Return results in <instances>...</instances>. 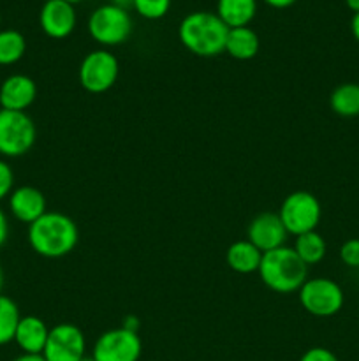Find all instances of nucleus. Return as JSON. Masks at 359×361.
<instances>
[{
  "instance_id": "32",
  "label": "nucleus",
  "mask_w": 359,
  "mask_h": 361,
  "mask_svg": "<svg viewBox=\"0 0 359 361\" xmlns=\"http://www.w3.org/2000/svg\"><path fill=\"white\" fill-rule=\"evenodd\" d=\"M345 4H347V7L354 14L359 13V0H345Z\"/></svg>"
},
{
  "instance_id": "20",
  "label": "nucleus",
  "mask_w": 359,
  "mask_h": 361,
  "mask_svg": "<svg viewBox=\"0 0 359 361\" xmlns=\"http://www.w3.org/2000/svg\"><path fill=\"white\" fill-rule=\"evenodd\" d=\"M292 249H294V252L298 254L299 259H301L306 267L320 263V261L326 257L327 252L326 240H324L322 235H319L317 231H310L305 233V235L296 236V242Z\"/></svg>"
},
{
  "instance_id": "25",
  "label": "nucleus",
  "mask_w": 359,
  "mask_h": 361,
  "mask_svg": "<svg viewBox=\"0 0 359 361\" xmlns=\"http://www.w3.org/2000/svg\"><path fill=\"white\" fill-rule=\"evenodd\" d=\"M14 190V171L6 159H0V201L11 196Z\"/></svg>"
},
{
  "instance_id": "1",
  "label": "nucleus",
  "mask_w": 359,
  "mask_h": 361,
  "mask_svg": "<svg viewBox=\"0 0 359 361\" xmlns=\"http://www.w3.org/2000/svg\"><path fill=\"white\" fill-rule=\"evenodd\" d=\"M28 245L37 256L60 259L76 249L80 242L77 224L62 212H46L28 226Z\"/></svg>"
},
{
  "instance_id": "26",
  "label": "nucleus",
  "mask_w": 359,
  "mask_h": 361,
  "mask_svg": "<svg viewBox=\"0 0 359 361\" xmlns=\"http://www.w3.org/2000/svg\"><path fill=\"white\" fill-rule=\"evenodd\" d=\"M299 361H340L333 351L326 348H312L303 353Z\"/></svg>"
},
{
  "instance_id": "22",
  "label": "nucleus",
  "mask_w": 359,
  "mask_h": 361,
  "mask_svg": "<svg viewBox=\"0 0 359 361\" xmlns=\"http://www.w3.org/2000/svg\"><path fill=\"white\" fill-rule=\"evenodd\" d=\"M21 319L20 307L9 296L0 295V345L14 342L18 323Z\"/></svg>"
},
{
  "instance_id": "17",
  "label": "nucleus",
  "mask_w": 359,
  "mask_h": 361,
  "mask_svg": "<svg viewBox=\"0 0 359 361\" xmlns=\"http://www.w3.org/2000/svg\"><path fill=\"white\" fill-rule=\"evenodd\" d=\"M260 41L256 30L250 27L229 28L227 39H225V53L236 60H250L259 53Z\"/></svg>"
},
{
  "instance_id": "3",
  "label": "nucleus",
  "mask_w": 359,
  "mask_h": 361,
  "mask_svg": "<svg viewBox=\"0 0 359 361\" xmlns=\"http://www.w3.org/2000/svg\"><path fill=\"white\" fill-rule=\"evenodd\" d=\"M257 274L263 284L278 295L299 291L308 281V267L299 259L294 249L287 245L264 252Z\"/></svg>"
},
{
  "instance_id": "11",
  "label": "nucleus",
  "mask_w": 359,
  "mask_h": 361,
  "mask_svg": "<svg viewBox=\"0 0 359 361\" xmlns=\"http://www.w3.org/2000/svg\"><path fill=\"white\" fill-rule=\"evenodd\" d=\"M287 229L284 222L275 212H264L252 219L246 229V240L257 247L260 252H270V250L284 247L287 242Z\"/></svg>"
},
{
  "instance_id": "37",
  "label": "nucleus",
  "mask_w": 359,
  "mask_h": 361,
  "mask_svg": "<svg viewBox=\"0 0 359 361\" xmlns=\"http://www.w3.org/2000/svg\"><path fill=\"white\" fill-rule=\"evenodd\" d=\"M0 23H2V16H0Z\"/></svg>"
},
{
  "instance_id": "4",
  "label": "nucleus",
  "mask_w": 359,
  "mask_h": 361,
  "mask_svg": "<svg viewBox=\"0 0 359 361\" xmlns=\"http://www.w3.org/2000/svg\"><path fill=\"white\" fill-rule=\"evenodd\" d=\"M37 140V127L27 111L0 108V155L6 159L28 154Z\"/></svg>"
},
{
  "instance_id": "23",
  "label": "nucleus",
  "mask_w": 359,
  "mask_h": 361,
  "mask_svg": "<svg viewBox=\"0 0 359 361\" xmlns=\"http://www.w3.org/2000/svg\"><path fill=\"white\" fill-rule=\"evenodd\" d=\"M132 6L146 20H158L168 14L171 0H134Z\"/></svg>"
},
{
  "instance_id": "9",
  "label": "nucleus",
  "mask_w": 359,
  "mask_h": 361,
  "mask_svg": "<svg viewBox=\"0 0 359 361\" xmlns=\"http://www.w3.org/2000/svg\"><path fill=\"white\" fill-rule=\"evenodd\" d=\"M141 353H143V342L139 334L120 326L104 331L95 341L92 358L95 361H139Z\"/></svg>"
},
{
  "instance_id": "29",
  "label": "nucleus",
  "mask_w": 359,
  "mask_h": 361,
  "mask_svg": "<svg viewBox=\"0 0 359 361\" xmlns=\"http://www.w3.org/2000/svg\"><path fill=\"white\" fill-rule=\"evenodd\" d=\"M264 2L271 7H277V9H285V7L292 6L296 0H264Z\"/></svg>"
},
{
  "instance_id": "7",
  "label": "nucleus",
  "mask_w": 359,
  "mask_h": 361,
  "mask_svg": "<svg viewBox=\"0 0 359 361\" xmlns=\"http://www.w3.org/2000/svg\"><path fill=\"white\" fill-rule=\"evenodd\" d=\"M299 305L315 317L336 316L345 303L344 289L327 277L308 279L298 291Z\"/></svg>"
},
{
  "instance_id": "19",
  "label": "nucleus",
  "mask_w": 359,
  "mask_h": 361,
  "mask_svg": "<svg viewBox=\"0 0 359 361\" xmlns=\"http://www.w3.org/2000/svg\"><path fill=\"white\" fill-rule=\"evenodd\" d=\"M329 106L338 116H359V83H341L331 92Z\"/></svg>"
},
{
  "instance_id": "28",
  "label": "nucleus",
  "mask_w": 359,
  "mask_h": 361,
  "mask_svg": "<svg viewBox=\"0 0 359 361\" xmlns=\"http://www.w3.org/2000/svg\"><path fill=\"white\" fill-rule=\"evenodd\" d=\"M122 328L137 334V331H139V319H137L136 316H125L122 321Z\"/></svg>"
},
{
  "instance_id": "8",
  "label": "nucleus",
  "mask_w": 359,
  "mask_h": 361,
  "mask_svg": "<svg viewBox=\"0 0 359 361\" xmlns=\"http://www.w3.org/2000/svg\"><path fill=\"white\" fill-rule=\"evenodd\" d=\"M120 74L118 59L109 49H94L80 63V83L90 94H104L116 83Z\"/></svg>"
},
{
  "instance_id": "24",
  "label": "nucleus",
  "mask_w": 359,
  "mask_h": 361,
  "mask_svg": "<svg viewBox=\"0 0 359 361\" xmlns=\"http://www.w3.org/2000/svg\"><path fill=\"white\" fill-rule=\"evenodd\" d=\"M340 259L345 267L359 268V238H351L340 247Z\"/></svg>"
},
{
  "instance_id": "33",
  "label": "nucleus",
  "mask_w": 359,
  "mask_h": 361,
  "mask_svg": "<svg viewBox=\"0 0 359 361\" xmlns=\"http://www.w3.org/2000/svg\"><path fill=\"white\" fill-rule=\"evenodd\" d=\"M113 4H115V6L123 7V9H127L129 6H132L134 0H113Z\"/></svg>"
},
{
  "instance_id": "12",
  "label": "nucleus",
  "mask_w": 359,
  "mask_h": 361,
  "mask_svg": "<svg viewBox=\"0 0 359 361\" xmlns=\"http://www.w3.org/2000/svg\"><path fill=\"white\" fill-rule=\"evenodd\" d=\"M39 25L51 39H65L76 27V11L65 0H44L39 11Z\"/></svg>"
},
{
  "instance_id": "36",
  "label": "nucleus",
  "mask_w": 359,
  "mask_h": 361,
  "mask_svg": "<svg viewBox=\"0 0 359 361\" xmlns=\"http://www.w3.org/2000/svg\"><path fill=\"white\" fill-rule=\"evenodd\" d=\"M81 361H95L94 358H92V356H84V358L83 360H81Z\"/></svg>"
},
{
  "instance_id": "16",
  "label": "nucleus",
  "mask_w": 359,
  "mask_h": 361,
  "mask_svg": "<svg viewBox=\"0 0 359 361\" xmlns=\"http://www.w3.org/2000/svg\"><path fill=\"white\" fill-rule=\"evenodd\" d=\"M225 261H227L229 268L236 274H256V271H259L263 252L253 243H250L248 240H239V242H234L229 247L227 254H225Z\"/></svg>"
},
{
  "instance_id": "34",
  "label": "nucleus",
  "mask_w": 359,
  "mask_h": 361,
  "mask_svg": "<svg viewBox=\"0 0 359 361\" xmlns=\"http://www.w3.org/2000/svg\"><path fill=\"white\" fill-rule=\"evenodd\" d=\"M4 282H6V275H4V270H2V267H0V295H2Z\"/></svg>"
},
{
  "instance_id": "2",
  "label": "nucleus",
  "mask_w": 359,
  "mask_h": 361,
  "mask_svg": "<svg viewBox=\"0 0 359 361\" xmlns=\"http://www.w3.org/2000/svg\"><path fill=\"white\" fill-rule=\"evenodd\" d=\"M227 32L229 27L218 18V14L208 11L187 14L178 27L182 44L190 53L204 59L217 56L224 51Z\"/></svg>"
},
{
  "instance_id": "38",
  "label": "nucleus",
  "mask_w": 359,
  "mask_h": 361,
  "mask_svg": "<svg viewBox=\"0 0 359 361\" xmlns=\"http://www.w3.org/2000/svg\"><path fill=\"white\" fill-rule=\"evenodd\" d=\"M358 310H359V309H358Z\"/></svg>"
},
{
  "instance_id": "35",
  "label": "nucleus",
  "mask_w": 359,
  "mask_h": 361,
  "mask_svg": "<svg viewBox=\"0 0 359 361\" xmlns=\"http://www.w3.org/2000/svg\"><path fill=\"white\" fill-rule=\"evenodd\" d=\"M65 2H69V4H70V6H74V4L81 2V0H65Z\"/></svg>"
},
{
  "instance_id": "31",
  "label": "nucleus",
  "mask_w": 359,
  "mask_h": 361,
  "mask_svg": "<svg viewBox=\"0 0 359 361\" xmlns=\"http://www.w3.org/2000/svg\"><path fill=\"white\" fill-rule=\"evenodd\" d=\"M13 361H46L42 358V355H21L18 358H14Z\"/></svg>"
},
{
  "instance_id": "14",
  "label": "nucleus",
  "mask_w": 359,
  "mask_h": 361,
  "mask_svg": "<svg viewBox=\"0 0 359 361\" xmlns=\"http://www.w3.org/2000/svg\"><path fill=\"white\" fill-rule=\"evenodd\" d=\"M9 212L16 221L30 226L48 212V203H46L44 194L37 187L21 185L11 192Z\"/></svg>"
},
{
  "instance_id": "6",
  "label": "nucleus",
  "mask_w": 359,
  "mask_h": 361,
  "mask_svg": "<svg viewBox=\"0 0 359 361\" xmlns=\"http://www.w3.org/2000/svg\"><path fill=\"white\" fill-rule=\"evenodd\" d=\"M88 32L92 39L102 46L122 44L132 32L129 11L115 4L99 6L88 18Z\"/></svg>"
},
{
  "instance_id": "10",
  "label": "nucleus",
  "mask_w": 359,
  "mask_h": 361,
  "mask_svg": "<svg viewBox=\"0 0 359 361\" xmlns=\"http://www.w3.org/2000/svg\"><path fill=\"white\" fill-rule=\"evenodd\" d=\"M87 356V338L73 323H60L49 328L48 342L42 351L46 361H81Z\"/></svg>"
},
{
  "instance_id": "21",
  "label": "nucleus",
  "mask_w": 359,
  "mask_h": 361,
  "mask_svg": "<svg viewBox=\"0 0 359 361\" xmlns=\"http://www.w3.org/2000/svg\"><path fill=\"white\" fill-rule=\"evenodd\" d=\"M27 51V41L21 32L14 28L0 30V66H14Z\"/></svg>"
},
{
  "instance_id": "15",
  "label": "nucleus",
  "mask_w": 359,
  "mask_h": 361,
  "mask_svg": "<svg viewBox=\"0 0 359 361\" xmlns=\"http://www.w3.org/2000/svg\"><path fill=\"white\" fill-rule=\"evenodd\" d=\"M48 335L49 328L41 317L21 316L16 334H14V342L23 351V355H42Z\"/></svg>"
},
{
  "instance_id": "13",
  "label": "nucleus",
  "mask_w": 359,
  "mask_h": 361,
  "mask_svg": "<svg viewBox=\"0 0 359 361\" xmlns=\"http://www.w3.org/2000/svg\"><path fill=\"white\" fill-rule=\"evenodd\" d=\"M37 99V85L27 74H11L0 85V108L27 111Z\"/></svg>"
},
{
  "instance_id": "27",
  "label": "nucleus",
  "mask_w": 359,
  "mask_h": 361,
  "mask_svg": "<svg viewBox=\"0 0 359 361\" xmlns=\"http://www.w3.org/2000/svg\"><path fill=\"white\" fill-rule=\"evenodd\" d=\"M7 238H9V221H7L6 212L0 208V249L6 245Z\"/></svg>"
},
{
  "instance_id": "30",
  "label": "nucleus",
  "mask_w": 359,
  "mask_h": 361,
  "mask_svg": "<svg viewBox=\"0 0 359 361\" xmlns=\"http://www.w3.org/2000/svg\"><path fill=\"white\" fill-rule=\"evenodd\" d=\"M351 30L352 35H354L355 41L359 42V13H355L351 20Z\"/></svg>"
},
{
  "instance_id": "18",
  "label": "nucleus",
  "mask_w": 359,
  "mask_h": 361,
  "mask_svg": "<svg viewBox=\"0 0 359 361\" xmlns=\"http://www.w3.org/2000/svg\"><path fill=\"white\" fill-rule=\"evenodd\" d=\"M257 13V0H218L217 14L229 28L248 27Z\"/></svg>"
},
{
  "instance_id": "5",
  "label": "nucleus",
  "mask_w": 359,
  "mask_h": 361,
  "mask_svg": "<svg viewBox=\"0 0 359 361\" xmlns=\"http://www.w3.org/2000/svg\"><path fill=\"white\" fill-rule=\"evenodd\" d=\"M277 214L284 222L289 235L299 236L315 231L322 217V208H320V201L312 192L296 190L282 201L280 210Z\"/></svg>"
}]
</instances>
